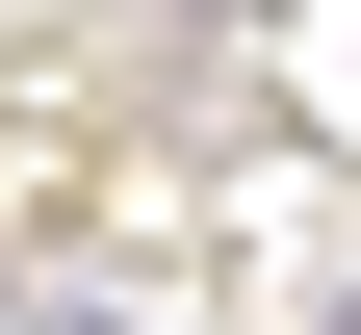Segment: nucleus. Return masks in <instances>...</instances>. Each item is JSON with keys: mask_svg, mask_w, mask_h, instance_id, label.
Here are the masks:
<instances>
[{"mask_svg": "<svg viewBox=\"0 0 361 335\" xmlns=\"http://www.w3.org/2000/svg\"><path fill=\"white\" fill-rule=\"evenodd\" d=\"M336 335H361V310H336Z\"/></svg>", "mask_w": 361, "mask_h": 335, "instance_id": "obj_1", "label": "nucleus"}]
</instances>
